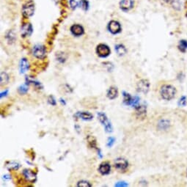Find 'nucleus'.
Returning <instances> with one entry per match:
<instances>
[{
    "instance_id": "obj_20",
    "label": "nucleus",
    "mask_w": 187,
    "mask_h": 187,
    "mask_svg": "<svg viewBox=\"0 0 187 187\" xmlns=\"http://www.w3.org/2000/svg\"><path fill=\"white\" fill-rule=\"evenodd\" d=\"M178 48L180 51L184 52L187 49V41H185V40H182V41H180V43H179Z\"/></svg>"
},
{
    "instance_id": "obj_12",
    "label": "nucleus",
    "mask_w": 187,
    "mask_h": 187,
    "mask_svg": "<svg viewBox=\"0 0 187 187\" xmlns=\"http://www.w3.org/2000/svg\"><path fill=\"white\" fill-rule=\"evenodd\" d=\"M70 30H71L72 33L76 36H80L84 33L83 27L80 25H78V24L72 26Z\"/></svg>"
},
{
    "instance_id": "obj_16",
    "label": "nucleus",
    "mask_w": 187,
    "mask_h": 187,
    "mask_svg": "<svg viewBox=\"0 0 187 187\" xmlns=\"http://www.w3.org/2000/svg\"><path fill=\"white\" fill-rule=\"evenodd\" d=\"M136 115L138 117H144L146 115V108L145 106H138L136 108Z\"/></svg>"
},
{
    "instance_id": "obj_27",
    "label": "nucleus",
    "mask_w": 187,
    "mask_h": 187,
    "mask_svg": "<svg viewBox=\"0 0 187 187\" xmlns=\"http://www.w3.org/2000/svg\"><path fill=\"white\" fill-rule=\"evenodd\" d=\"M178 104L180 106H181V107H184L186 104V98L185 96H183V97L180 98L178 101Z\"/></svg>"
},
{
    "instance_id": "obj_18",
    "label": "nucleus",
    "mask_w": 187,
    "mask_h": 187,
    "mask_svg": "<svg viewBox=\"0 0 187 187\" xmlns=\"http://www.w3.org/2000/svg\"><path fill=\"white\" fill-rule=\"evenodd\" d=\"M0 81H1V85H4L7 84L9 81V76L4 72H2L1 73V76H0Z\"/></svg>"
},
{
    "instance_id": "obj_10",
    "label": "nucleus",
    "mask_w": 187,
    "mask_h": 187,
    "mask_svg": "<svg viewBox=\"0 0 187 187\" xmlns=\"http://www.w3.org/2000/svg\"><path fill=\"white\" fill-rule=\"evenodd\" d=\"M33 32V28L30 24H25L21 27V35L23 37L30 36Z\"/></svg>"
},
{
    "instance_id": "obj_1",
    "label": "nucleus",
    "mask_w": 187,
    "mask_h": 187,
    "mask_svg": "<svg viewBox=\"0 0 187 187\" xmlns=\"http://www.w3.org/2000/svg\"><path fill=\"white\" fill-rule=\"evenodd\" d=\"M160 94L162 99L167 101H170L173 99L175 96L176 90L173 86L165 85L162 86L161 88Z\"/></svg>"
},
{
    "instance_id": "obj_11",
    "label": "nucleus",
    "mask_w": 187,
    "mask_h": 187,
    "mask_svg": "<svg viewBox=\"0 0 187 187\" xmlns=\"http://www.w3.org/2000/svg\"><path fill=\"white\" fill-rule=\"evenodd\" d=\"M134 0H122L120 2V7L123 10H128L132 8Z\"/></svg>"
},
{
    "instance_id": "obj_31",
    "label": "nucleus",
    "mask_w": 187,
    "mask_h": 187,
    "mask_svg": "<svg viewBox=\"0 0 187 187\" xmlns=\"http://www.w3.org/2000/svg\"><path fill=\"white\" fill-rule=\"evenodd\" d=\"M115 142V139L114 138H110V139H109V142H108V146H112V145L113 142Z\"/></svg>"
},
{
    "instance_id": "obj_5",
    "label": "nucleus",
    "mask_w": 187,
    "mask_h": 187,
    "mask_svg": "<svg viewBox=\"0 0 187 187\" xmlns=\"http://www.w3.org/2000/svg\"><path fill=\"white\" fill-rule=\"evenodd\" d=\"M96 51H97L99 56L101 57H106L110 54L109 48L104 44H100V45L98 46Z\"/></svg>"
},
{
    "instance_id": "obj_2",
    "label": "nucleus",
    "mask_w": 187,
    "mask_h": 187,
    "mask_svg": "<svg viewBox=\"0 0 187 187\" xmlns=\"http://www.w3.org/2000/svg\"><path fill=\"white\" fill-rule=\"evenodd\" d=\"M35 10V5L33 1H29V2L26 3L24 5L22 9V13L25 17H30V16H33Z\"/></svg>"
},
{
    "instance_id": "obj_8",
    "label": "nucleus",
    "mask_w": 187,
    "mask_h": 187,
    "mask_svg": "<svg viewBox=\"0 0 187 187\" xmlns=\"http://www.w3.org/2000/svg\"><path fill=\"white\" fill-rule=\"evenodd\" d=\"M108 28L112 34H117L120 31V24L117 21H112L109 24Z\"/></svg>"
},
{
    "instance_id": "obj_9",
    "label": "nucleus",
    "mask_w": 187,
    "mask_h": 187,
    "mask_svg": "<svg viewBox=\"0 0 187 187\" xmlns=\"http://www.w3.org/2000/svg\"><path fill=\"white\" fill-rule=\"evenodd\" d=\"M99 117L101 122L103 123V125L105 126V128H106V130H107V132H110V131H112L111 124H110V122L108 121V120H107L105 115L103 114V113H99Z\"/></svg>"
},
{
    "instance_id": "obj_4",
    "label": "nucleus",
    "mask_w": 187,
    "mask_h": 187,
    "mask_svg": "<svg viewBox=\"0 0 187 187\" xmlns=\"http://www.w3.org/2000/svg\"><path fill=\"white\" fill-rule=\"evenodd\" d=\"M149 82L146 79H142V80L139 81L137 84V91L140 92V93H148V90H149Z\"/></svg>"
},
{
    "instance_id": "obj_21",
    "label": "nucleus",
    "mask_w": 187,
    "mask_h": 187,
    "mask_svg": "<svg viewBox=\"0 0 187 187\" xmlns=\"http://www.w3.org/2000/svg\"><path fill=\"white\" fill-rule=\"evenodd\" d=\"M7 167L8 170H16L18 169V167H19V165H18V163H16V162H10L9 163L8 165H7Z\"/></svg>"
},
{
    "instance_id": "obj_23",
    "label": "nucleus",
    "mask_w": 187,
    "mask_h": 187,
    "mask_svg": "<svg viewBox=\"0 0 187 187\" xmlns=\"http://www.w3.org/2000/svg\"><path fill=\"white\" fill-rule=\"evenodd\" d=\"M159 126L161 129H166L169 126V122L167 120H161L159 123Z\"/></svg>"
},
{
    "instance_id": "obj_25",
    "label": "nucleus",
    "mask_w": 187,
    "mask_h": 187,
    "mask_svg": "<svg viewBox=\"0 0 187 187\" xmlns=\"http://www.w3.org/2000/svg\"><path fill=\"white\" fill-rule=\"evenodd\" d=\"M27 91H28V87H27V86L26 85H21L18 88V92H19L20 94H25Z\"/></svg>"
},
{
    "instance_id": "obj_32",
    "label": "nucleus",
    "mask_w": 187,
    "mask_h": 187,
    "mask_svg": "<svg viewBox=\"0 0 187 187\" xmlns=\"http://www.w3.org/2000/svg\"><path fill=\"white\" fill-rule=\"evenodd\" d=\"M116 186H127V184H126V183H125V184H124V183H120V184H119V183H118V184H117V185H116Z\"/></svg>"
},
{
    "instance_id": "obj_26",
    "label": "nucleus",
    "mask_w": 187,
    "mask_h": 187,
    "mask_svg": "<svg viewBox=\"0 0 187 187\" xmlns=\"http://www.w3.org/2000/svg\"><path fill=\"white\" fill-rule=\"evenodd\" d=\"M78 186L79 187H88V186H91V184L88 183L87 181H85V180H81L78 183Z\"/></svg>"
},
{
    "instance_id": "obj_24",
    "label": "nucleus",
    "mask_w": 187,
    "mask_h": 187,
    "mask_svg": "<svg viewBox=\"0 0 187 187\" xmlns=\"http://www.w3.org/2000/svg\"><path fill=\"white\" fill-rule=\"evenodd\" d=\"M87 141H88V143L90 144V146L93 147V148H96V141L93 136H89L87 137Z\"/></svg>"
},
{
    "instance_id": "obj_17",
    "label": "nucleus",
    "mask_w": 187,
    "mask_h": 187,
    "mask_svg": "<svg viewBox=\"0 0 187 187\" xmlns=\"http://www.w3.org/2000/svg\"><path fill=\"white\" fill-rule=\"evenodd\" d=\"M115 50L117 51V53L120 56H122V55H124L125 53H126V49H125V46L122 45H117L115 46Z\"/></svg>"
},
{
    "instance_id": "obj_19",
    "label": "nucleus",
    "mask_w": 187,
    "mask_h": 187,
    "mask_svg": "<svg viewBox=\"0 0 187 187\" xmlns=\"http://www.w3.org/2000/svg\"><path fill=\"white\" fill-rule=\"evenodd\" d=\"M77 115L79 116V117H81V118H82L83 120H91L93 118V115H92L90 113L88 112L78 113Z\"/></svg>"
},
{
    "instance_id": "obj_14",
    "label": "nucleus",
    "mask_w": 187,
    "mask_h": 187,
    "mask_svg": "<svg viewBox=\"0 0 187 187\" xmlns=\"http://www.w3.org/2000/svg\"><path fill=\"white\" fill-rule=\"evenodd\" d=\"M110 170H111V167L109 164L107 163H104V164H101L99 167V172L101 173L102 175H107L109 174L110 172Z\"/></svg>"
},
{
    "instance_id": "obj_28",
    "label": "nucleus",
    "mask_w": 187,
    "mask_h": 187,
    "mask_svg": "<svg viewBox=\"0 0 187 187\" xmlns=\"http://www.w3.org/2000/svg\"><path fill=\"white\" fill-rule=\"evenodd\" d=\"M81 5L84 10H87L88 8V2L86 0H82L81 1Z\"/></svg>"
},
{
    "instance_id": "obj_33",
    "label": "nucleus",
    "mask_w": 187,
    "mask_h": 187,
    "mask_svg": "<svg viewBox=\"0 0 187 187\" xmlns=\"http://www.w3.org/2000/svg\"><path fill=\"white\" fill-rule=\"evenodd\" d=\"M165 1H166V2H171L172 0H164Z\"/></svg>"
},
{
    "instance_id": "obj_29",
    "label": "nucleus",
    "mask_w": 187,
    "mask_h": 187,
    "mask_svg": "<svg viewBox=\"0 0 187 187\" xmlns=\"http://www.w3.org/2000/svg\"><path fill=\"white\" fill-rule=\"evenodd\" d=\"M70 6H71L72 8H76V7H77V2H76V0H70Z\"/></svg>"
},
{
    "instance_id": "obj_3",
    "label": "nucleus",
    "mask_w": 187,
    "mask_h": 187,
    "mask_svg": "<svg viewBox=\"0 0 187 187\" xmlns=\"http://www.w3.org/2000/svg\"><path fill=\"white\" fill-rule=\"evenodd\" d=\"M33 54L38 59H43L46 56V49L42 45L35 46L33 49Z\"/></svg>"
},
{
    "instance_id": "obj_15",
    "label": "nucleus",
    "mask_w": 187,
    "mask_h": 187,
    "mask_svg": "<svg viewBox=\"0 0 187 187\" xmlns=\"http://www.w3.org/2000/svg\"><path fill=\"white\" fill-rule=\"evenodd\" d=\"M29 68V64L27 62V59L25 58H23L21 59V62H20V71L21 73H24L27 71V70Z\"/></svg>"
},
{
    "instance_id": "obj_6",
    "label": "nucleus",
    "mask_w": 187,
    "mask_h": 187,
    "mask_svg": "<svg viewBox=\"0 0 187 187\" xmlns=\"http://www.w3.org/2000/svg\"><path fill=\"white\" fill-rule=\"evenodd\" d=\"M128 162L122 158H119L115 161V167L119 170H125L128 167Z\"/></svg>"
},
{
    "instance_id": "obj_7",
    "label": "nucleus",
    "mask_w": 187,
    "mask_h": 187,
    "mask_svg": "<svg viewBox=\"0 0 187 187\" xmlns=\"http://www.w3.org/2000/svg\"><path fill=\"white\" fill-rule=\"evenodd\" d=\"M23 175H24V178L27 180L31 183H34L36 180V174L31 170H24L23 172Z\"/></svg>"
},
{
    "instance_id": "obj_13",
    "label": "nucleus",
    "mask_w": 187,
    "mask_h": 187,
    "mask_svg": "<svg viewBox=\"0 0 187 187\" xmlns=\"http://www.w3.org/2000/svg\"><path fill=\"white\" fill-rule=\"evenodd\" d=\"M118 95V90L116 87H111L107 92V97L109 99H115Z\"/></svg>"
},
{
    "instance_id": "obj_30",
    "label": "nucleus",
    "mask_w": 187,
    "mask_h": 187,
    "mask_svg": "<svg viewBox=\"0 0 187 187\" xmlns=\"http://www.w3.org/2000/svg\"><path fill=\"white\" fill-rule=\"evenodd\" d=\"M49 102L51 105H55V104H56V102L54 101V99L53 96H49Z\"/></svg>"
},
{
    "instance_id": "obj_22",
    "label": "nucleus",
    "mask_w": 187,
    "mask_h": 187,
    "mask_svg": "<svg viewBox=\"0 0 187 187\" xmlns=\"http://www.w3.org/2000/svg\"><path fill=\"white\" fill-rule=\"evenodd\" d=\"M123 97H124V103L126 104H128V105H130L131 103V101H132V98L131 97V96H130L129 94H128V93L124 92Z\"/></svg>"
}]
</instances>
